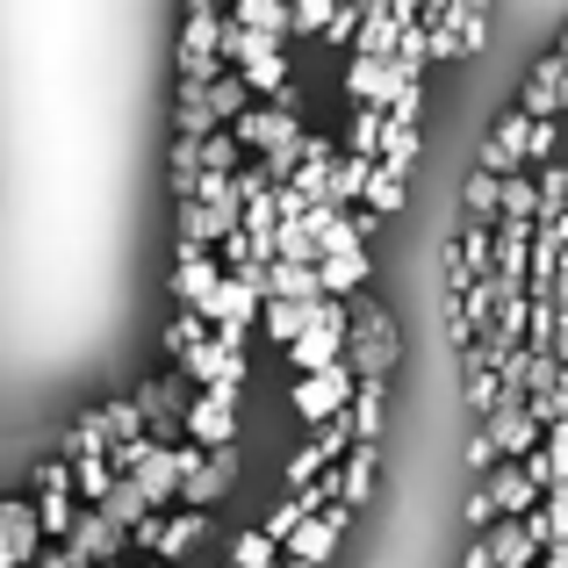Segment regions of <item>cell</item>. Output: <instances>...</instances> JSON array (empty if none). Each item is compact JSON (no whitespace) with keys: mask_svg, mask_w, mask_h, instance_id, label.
Masks as SVG:
<instances>
[{"mask_svg":"<svg viewBox=\"0 0 568 568\" xmlns=\"http://www.w3.org/2000/svg\"><path fill=\"white\" fill-rule=\"evenodd\" d=\"M338 396H346V375L332 367V375H317V382L295 388V410H303V417H332V410H338Z\"/></svg>","mask_w":568,"mask_h":568,"instance_id":"obj_1","label":"cell"}]
</instances>
